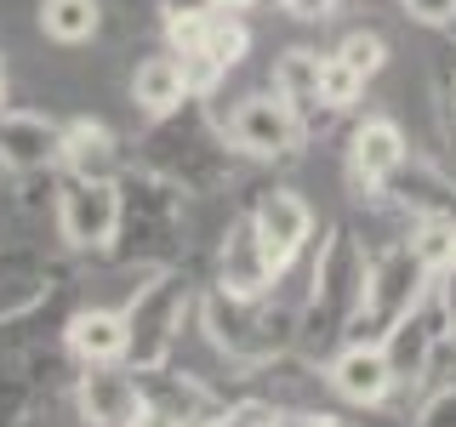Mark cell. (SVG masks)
Instances as JSON below:
<instances>
[{
    "label": "cell",
    "instance_id": "obj_13",
    "mask_svg": "<svg viewBox=\"0 0 456 427\" xmlns=\"http://www.w3.org/2000/svg\"><path fill=\"white\" fill-rule=\"evenodd\" d=\"M75 405H80L86 427H132L142 410V382H137V370L126 376L120 365H80Z\"/></svg>",
    "mask_w": 456,
    "mask_h": 427
},
{
    "label": "cell",
    "instance_id": "obj_16",
    "mask_svg": "<svg viewBox=\"0 0 456 427\" xmlns=\"http://www.w3.org/2000/svg\"><path fill=\"white\" fill-rule=\"evenodd\" d=\"M63 342L80 365H120L126 359V308H75L63 325Z\"/></svg>",
    "mask_w": 456,
    "mask_h": 427
},
{
    "label": "cell",
    "instance_id": "obj_26",
    "mask_svg": "<svg viewBox=\"0 0 456 427\" xmlns=\"http://www.w3.org/2000/svg\"><path fill=\"white\" fill-rule=\"evenodd\" d=\"M439 319H445V348L456 353V268H445V274H439Z\"/></svg>",
    "mask_w": 456,
    "mask_h": 427
},
{
    "label": "cell",
    "instance_id": "obj_7",
    "mask_svg": "<svg viewBox=\"0 0 456 427\" xmlns=\"http://www.w3.org/2000/svg\"><path fill=\"white\" fill-rule=\"evenodd\" d=\"M223 132L234 142V154H246V160H291V154L303 149V125H297V114L280 92L240 97V103L228 109Z\"/></svg>",
    "mask_w": 456,
    "mask_h": 427
},
{
    "label": "cell",
    "instance_id": "obj_19",
    "mask_svg": "<svg viewBox=\"0 0 456 427\" xmlns=\"http://www.w3.org/2000/svg\"><path fill=\"white\" fill-rule=\"evenodd\" d=\"M189 97H194V85H189V75H183L177 52L142 57V63L132 68V103L149 114V120H160V114H177Z\"/></svg>",
    "mask_w": 456,
    "mask_h": 427
},
{
    "label": "cell",
    "instance_id": "obj_24",
    "mask_svg": "<svg viewBox=\"0 0 456 427\" xmlns=\"http://www.w3.org/2000/svg\"><path fill=\"white\" fill-rule=\"evenodd\" d=\"M417 427H456V382H445V388L417 410Z\"/></svg>",
    "mask_w": 456,
    "mask_h": 427
},
{
    "label": "cell",
    "instance_id": "obj_11",
    "mask_svg": "<svg viewBox=\"0 0 456 427\" xmlns=\"http://www.w3.org/2000/svg\"><path fill=\"white\" fill-rule=\"evenodd\" d=\"M405 160H411V142L388 114H370V120L354 125V137H348V182H354V194H382L388 177Z\"/></svg>",
    "mask_w": 456,
    "mask_h": 427
},
{
    "label": "cell",
    "instance_id": "obj_12",
    "mask_svg": "<svg viewBox=\"0 0 456 427\" xmlns=\"http://www.w3.org/2000/svg\"><path fill=\"white\" fill-rule=\"evenodd\" d=\"M325 382H331V393L348 399V405H382V399L399 388L382 342H370V336H348V342H342L331 359H325Z\"/></svg>",
    "mask_w": 456,
    "mask_h": 427
},
{
    "label": "cell",
    "instance_id": "obj_15",
    "mask_svg": "<svg viewBox=\"0 0 456 427\" xmlns=\"http://www.w3.org/2000/svg\"><path fill=\"white\" fill-rule=\"evenodd\" d=\"M274 279L280 274H274V262H268V251H263V239H256L251 217H234L228 234H223V251H217V285L234 291V296H268Z\"/></svg>",
    "mask_w": 456,
    "mask_h": 427
},
{
    "label": "cell",
    "instance_id": "obj_33",
    "mask_svg": "<svg viewBox=\"0 0 456 427\" xmlns=\"http://www.w3.org/2000/svg\"><path fill=\"white\" fill-rule=\"evenodd\" d=\"M0 103H6V80H0Z\"/></svg>",
    "mask_w": 456,
    "mask_h": 427
},
{
    "label": "cell",
    "instance_id": "obj_17",
    "mask_svg": "<svg viewBox=\"0 0 456 427\" xmlns=\"http://www.w3.org/2000/svg\"><path fill=\"white\" fill-rule=\"evenodd\" d=\"M63 171L69 177H120V137L103 120H63Z\"/></svg>",
    "mask_w": 456,
    "mask_h": 427
},
{
    "label": "cell",
    "instance_id": "obj_3",
    "mask_svg": "<svg viewBox=\"0 0 456 427\" xmlns=\"http://www.w3.org/2000/svg\"><path fill=\"white\" fill-rule=\"evenodd\" d=\"M142 149H149L142 171H160V177H171L177 189H189V194L217 189V182L228 177V160H234L228 132H223V125H211V120H200L194 97L177 114H160Z\"/></svg>",
    "mask_w": 456,
    "mask_h": 427
},
{
    "label": "cell",
    "instance_id": "obj_1",
    "mask_svg": "<svg viewBox=\"0 0 456 427\" xmlns=\"http://www.w3.org/2000/svg\"><path fill=\"white\" fill-rule=\"evenodd\" d=\"M365 279H370L365 246L348 228H325L320 256H314L308 302L297 313V348H303L308 359H331L342 342H348L354 319H360V302H365Z\"/></svg>",
    "mask_w": 456,
    "mask_h": 427
},
{
    "label": "cell",
    "instance_id": "obj_10",
    "mask_svg": "<svg viewBox=\"0 0 456 427\" xmlns=\"http://www.w3.org/2000/svg\"><path fill=\"white\" fill-rule=\"evenodd\" d=\"M377 342H382V353H388L399 388H417V382H428V370H434L439 348H445V319H439L434 291H428V302H422L417 313H405V319H399L394 331H382Z\"/></svg>",
    "mask_w": 456,
    "mask_h": 427
},
{
    "label": "cell",
    "instance_id": "obj_30",
    "mask_svg": "<svg viewBox=\"0 0 456 427\" xmlns=\"http://www.w3.org/2000/svg\"><path fill=\"white\" fill-rule=\"evenodd\" d=\"M274 427H320V410H274Z\"/></svg>",
    "mask_w": 456,
    "mask_h": 427
},
{
    "label": "cell",
    "instance_id": "obj_21",
    "mask_svg": "<svg viewBox=\"0 0 456 427\" xmlns=\"http://www.w3.org/2000/svg\"><path fill=\"white\" fill-rule=\"evenodd\" d=\"M360 92H365V75H354L337 52H325V63H320V97L325 103H331L337 114H348L354 103H360Z\"/></svg>",
    "mask_w": 456,
    "mask_h": 427
},
{
    "label": "cell",
    "instance_id": "obj_2",
    "mask_svg": "<svg viewBox=\"0 0 456 427\" xmlns=\"http://www.w3.org/2000/svg\"><path fill=\"white\" fill-rule=\"evenodd\" d=\"M200 331L206 342L240 370H268L297 348V313L274 308L268 296H234L223 285H211L200 296Z\"/></svg>",
    "mask_w": 456,
    "mask_h": 427
},
{
    "label": "cell",
    "instance_id": "obj_25",
    "mask_svg": "<svg viewBox=\"0 0 456 427\" xmlns=\"http://www.w3.org/2000/svg\"><path fill=\"white\" fill-rule=\"evenodd\" d=\"M405 6V18H417L428 28H451L456 23V0H399Z\"/></svg>",
    "mask_w": 456,
    "mask_h": 427
},
{
    "label": "cell",
    "instance_id": "obj_23",
    "mask_svg": "<svg viewBox=\"0 0 456 427\" xmlns=\"http://www.w3.org/2000/svg\"><path fill=\"white\" fill-rule=\"evenodd\" d=\"M200 427H274V405L263 399H234V405H211V416Z\"/></svg>",
    "mask_w": 456,
    "mask_h": 427
},
{
    "label": "cell",
    "instance_id": "obj_31",
    "mask_svg": "<svg viewBox=\"0 0 456 427\" xmlns=\"http://www.w3.org/2000/svg\"><path fill=\"white\" fill-rule=\"evenodd\" d=\"M211 6H228V12H246V6H256V0H211Z\"/></svg>",
    "mask_w": 456,
    "mask_h": 427
},
{
    "label": "cell",
    "instance_id": "obj_20",
    "mask_svg": "<svg viewBox=\"0 0 456 427\" xmlns=\"http://www.w3.org/2000/svg\"><path fill=\"white\" fill-rule=\"evenodd\" d=\"M40 28L57 46H86L103 28V0H40Z\"/></svg>",
    "mask_w": 456,
    "mask_h": 427
},
{
    "label": "cell",
    "instance_id": "obj_18",
    "mask_svg": "<svg viewBox=\"0 0 456 427\" xmlns=\"http://www.w3.org/2000/svg\"><path fill=\"white\" fill-rule=\"evenodd\" d=\"M382 194H388L394 205L417 211V222H428V217H456V182L445 177V171L422 165V160H405L388 177V189H382Z\"/></svg>",
    "mask_w": 456,
    "mask_h": 427
},
{
    "label": "cell",
    "instance_id": "obj_27",
    "mask_svg": "<svg viewBox=\"0 0 456 427\" xmlns=\"http://www.w3.org/2000/svg\"><path fill=\"white\" fill-rule=\"evenodd\" d=\"M439 125H445V142L456 154V63L439 75Z\"/></svg>",
    "mask_w": 456,
    "mask_h": 427
},
{
    "label": "cell",
    "instance_id": "obj_32",
    "mask_svg": "<svg viewBox=\"0 0 456 427\" xmlns=\"http://www.w3.org/2000/svg\"><path fill=\"white\" fill-rule=\"evenodd\" d=\"M320 427H354V422H337V416H320Z\"/></svg>",
    "mask_w": 456,
    "mask_h": 427
},
{
    "label": "cell",
    "instance_id": "obj_5",
    "mask_svg": "<svg viewBox=\"0 0 456 427\" xmlns=\"http://www.w3.org/2000/svg\"><path fill=\"white\" fill-rule=\"evenodd\" d=\"M428 285H434V274L422 268V256L405 246H388L370 256V279H365V302H360V319H354L348 336H370L377 342L382 331H394L405 313H417L428 302Z\"/></svg>",
    "mask_w": 456,
    "mask_h": 427
},
{
    "label": "cell",
    "instance_id": "obj_29",
    "mask_svg": "<svg viewBox=\"0 0 456 427\" xmlns=\"http://www.w3.org/2000/svg\"><path fill=\"white\" fill-rule=\"evenodd\" d=\"M285 12H291V18H303V23H325L337 12V0H280Z\"/></svg>",
    "mask_w": 456,
    "mask_h": 427
},
{
    "label": "cell",
    "instance_id": "obj_28",
    "mask_svg": "<svg viewBox=\"0 0 456 427\" xmlns=\"http://www.w3.org/2000/svg\"><path fill=\"white\" fill-rule=\"evenodd\" d=\"M132 427H194L189 416H177L171 405H160V399H142V410H137V422Z\"/></svg>",
    "mask_w": 456,
    "mask_h": 427
},
{
    "label": "cell",
    "instance_id": "obj_14",
    "mask_svg": "<svg viewBox=\"0 0 456 427\" xmlns=\"http://www.w3.org/2000/svg\"><path fill=\"white\" fill-rule=\"evenodd\" d=\"M320 63H325V52H308V46H291V52L274 57V92L291 103L297 125H303V137L325 132V125H337V109L320 97Z\"/></svg>",
    "mask_w": 456,
    "mask_h": 427
},
{
    "label": "cell",
    "instance_id": "obj_6",
    "mask_svg": "<svg viewBox=\"0 0 456 427\" xmlns=\"http://www.w3.org/2000/svg\"><path fill=\"white\" fill-rule=\"evenodd\" d=\"M126 222V182L120 177H69L57 194V234L75 251H109Z\"/></svg>",
    "mask_w": 456,
    "mask_h": 427
},
{
    "label": "cell",
    "instance_id": "obj_8",
    "mask_svg": "<svg viewBox=\"0 0 456 427\" xmlns=\"http://www.w3.org/2000/svg\"><path fill=\"white\" fill-rule=\"evenodd\" d=\"M63 165V120L35 109H0V171L6 177H40Z\"/></svg>",
    "mask_w": 456,
    "mask_h": 427
},
{
    "label": "cell",
    "instance_id": "obj_9",
    "mask_svg": "<svg viewBox=\"0 0 456 427\" xmlns=\"http://www.w3.org/2000/svg\"><path fill=\"white\" fill-rule=\"evenodd\" d=\"M246 217L256 228V239H263L274 274H285V268L303 256V246L314 239V211H308V199L297 194V189H263V194L251 199Z\"/></svg>",
    "mask_w": 456,
    "mask_h": 427
},
{
    "label": "cell",
    "instance_id": "obj_22",
    "mask_svg": "<svg viewBox=\"0 0 456 427\" xmlns=\"http://www.w3.org/2000/svg\"><path fill=\"white\" fill-rule=\"evenodd\" d=\"M337 57H342V63L354 68V75L377 80V75H382V63H388V40H382L377 28H354V35H342Z\"/></svg>",
    "mask_w": 456,
    "mask_h": 427
},
{
    "label": "cell",
    "instance_id": "obj_4",
    "mask_svg": "<svg viewBox=\"0 0 456 427\" xmlns=\"http://www.w3.org/2000/svg\"><path fill=\"white\" fill-rule=\"evenodd\" d=\"M189 308H194V285H189L183 268H160V274H154L132 302H126V331H132L126 359H132L137 376H142V370H166L171 365Z\"/></svg>",
    "mask_w": 456,
    "mask_h": 427
}]
</instances>
